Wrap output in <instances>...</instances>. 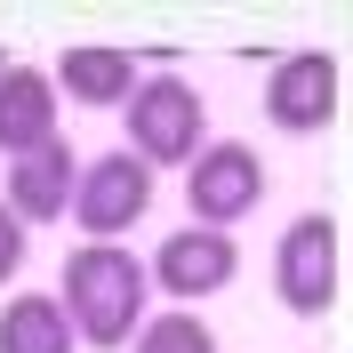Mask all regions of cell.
Listing matches in <instances>:
<instances>
[{"mask_svg": "<svg viewBox=\"0 0 353 353\" xmlns=\"http://www.w3.org/2000/svg\"><path fill=\"white\" fill-rule=\"evenodd\" d=\"M72 176H81V153H72L65 137H48L32 145L24 161H8V185H0V209L32 233V225H57L72 209Z\"/></svg>", "mask_w": 353, "mask_h": 353, "instance_id": "8", "label": "cell"}, {"mask_svg": "<svg viewBox=\"0 0 353 353\" xmlns=\"http://www.w3.org/2000/svg\"><path fill=\"white\" fill-rule=\"evenodd\" d=\"M273 297H281L297 321H321V313L337 305V217L330 209L289 217V233L273 241Z\"/></svg>", "mask_w": 353, "mask_h": 353, "instance_id": "4", "label": "cell"}, {"mask_svg": "<svg viewBox=\"0 0 353 353\" xmlns=\"http://www.w3.org/2000/svg\"><path fill=\"white\" fill-rule=\"evenodd\" d=\"M121 121H129V145H121V153H137L145 169H185V161L209 145V105H201V88L185 81V72H169V65H145V81L129 88Z\"/></svg>", "mask_w": 353, "mask_h": 353, "instance_id": "2", "label": "cell"}, {"mask_svg": "<svg viewBox=\"0 0 353 353\" xmlns=\"http://www.w3.org/2000/svg\"><path fill=\"white\" fill-rule=\"evenodd\" d=\"M57 121H65V105H57V88H48L41 65H8L0 72V153L8 161H24L32 145H48Z\"/></svg>", "mask_w": 353, "mask_h": 353, "instance_id": "10", "label": "cell"}, {"mask_svg": "<svg viewBox=\"0 0 353 353\" xmlns=\"http://www.w3.org/2000/svg\"><path fill=\"white\" fill-rule=\"evenodd\" d=\"M129 353H217V330H209L201 313H185V305H161V313L137 321Z\"/></svg>", "mask_w": 353, "mask_h": 353, "instance_id": "12", "label": "cell"}, {"mask_svg": "<svg viewBox=\"0 0 353 353\" xmlns=\"http://www.w3.org/2000/svg\"><path fill=\"white\" fill-rule=\"evenodd\" d=\"M185 201H193L201 233H233L241 217L265 209V161L241 137H209L193 161H185Z\"/></svg>", "mask_w": 353, "mask_h": 353, "instance_id": "3", "label": "cell"}, {"mask_svg": "<svg viewBox=\"0 0 353 353\" xmlns=\"http://www.w3.org/2000/svg\"><path fill=\"white\" fill-rule=\"evenodd\" d=\"M57 305L72 321V345L121 353L137 337V321L153 313V289H145V257L121 241H81L65 257V281H57Z\"/></svg>", "mask_w": 353, "mask_h": 353, "instance_id": "1", "label": "cell"}, {"mask_svg": "<svg viewBox=\"0 0 353 353\" xmlns=\"http://www.w3.org/2000/svg\"><path fill=\"white\" fill-rule=\"evenodd\" d=\"M145 209H153V169L137 153H97L72 176V209L65 217L81 225L88 241H121L129 225H145Z\"/></svg>", "mask_w": 353, "mask_h": 353, "instance_id": "5", "label": "cell"}, {"mask_svg": "<svg viewBox=\"0 0 353 353\" xmlns=\"http://www.w3.org/2000/svg\"><path fill=\"white\" fill-rule=\"evenodd\" d=\"M137 81H145V57H129V48H112V41H81V48H65L48 65L57 105H88V112H121Z\"/></svg>", "mask_w": 353, "mask_h": 353, "instance_id": "9", "label": "cell"}, {"mask_svg": "<svg viewBox=\"0 0 353 353\" xmlns=\"http://www.w3.org/2000/svg\"><path fill=\"white\" fill-rule=\"evenodd\" d=\"M0 353H72L65 305H57V297H41V289L8 297V305H0Z\"/></svg>", "mask_w": 353, "mask_h": 353, "instance_id": "11", "label": "cell"}, {"mask_svg": "<svg viewBox=\"0 0 353 353\" xmlns=\"http://www.w3.org/2000/svg\"><path fill=\"white\" fill-rule=\"evenodd\" d=\"M8 65H17V57H8V48H0V72H8Z\"/></svg>", "mask_w": 353, "mask_h": 353, "instance_id": "14", "label": "cell"}, {"mask_svg": "<svg viewBox=\"0 0 353 353\" xmlns=\"http://www.w3.org/2000/svg\"><path fill=\"white\" fill-rule=\"evenodd\" d=\"M233 273H241V241H233V233H201V225L161 233V249L145 257V289L176 297L185 313H193V297H225Z\"/></svg>", "mask_w": 353, "mask_h": 353, "instance_id": "7", "label": "cell"}, {"mask_svg": "<svg viewBox=\"0 0 353 353\" xmlns=\"http://www.w3.org/2000/svg\"><path fill=\"white\" fill-rule=\"evenodd\" d=\"M24 249H32V233H24V225L8 217V209H0V289H8V281L24 273Z\"/></svg>", "mask_w": 353, "mask_h": 353, "instance_id": "13", "label": "cell"}, {"mask_svg": "<svg viewBox=\"0 0 353 353\" xmlns=\"http://www.w3.org/2000/svg\"><path fill=\"white\" fill-rule=\"evenodd\" d=\"M337 105H345V65L330 48H297L265 72V121L281 137H321L337 121Z\"/></svg>", "mask_w": 353, "mask_h": 353, "instance_id": "6", "label": "cell"}]
</instances>
